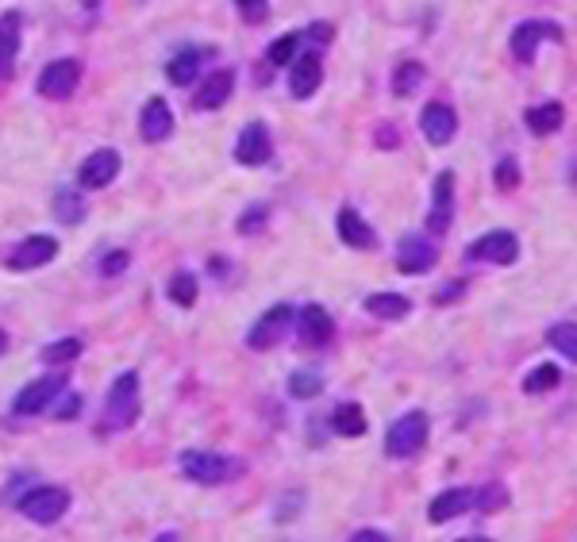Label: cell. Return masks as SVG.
<instances>
[{"label":"cell","mask_w":577,"mask_h":542,"mask_svg":"<svg viewBox=\"0 0 577 542\" xmlns=\"http://www.w3.org/2000/svg\"><path fill=\"white\" fill-rule=\"evenodd\" d=\"M547 339L566 362H577V323H554L547 331Z\"/></svg>","instance_id":"28"},{"label":"cell","mask_w":577,"mask_h":542,"mask_svg":"<svg viewBox=\"0 0 577 542\" xmlns=\"http://www.w3.org/2000/svg\"><path fill=\"white\" fill-rule=\"evenodd\" d=\"M139 135L147 143H166L174 135V112L162 97H151L143 104V116H139Z\"/></svg>","instance_id":"17"},{"label":"cell","mask_w":577,"mask_h":542,"mask_svg":"<svg viewBox=\"0 0 577 542\" xmlns=\"http://www.w3.org/2000/svg\"><path fill=\"white\" fill-rule=\"evenodd\" d=\"M8 350V335H4V327H0V354Z\"/></svg>","instance_id":"44"},{"label":"cell","mask_w":577,"mask_h":542,"mask_svg":"<svg viewBox=\"0 0 577 542\" xmlns=\"http://www.w3.org/2000/svg\"><path fill=\"white\" fill-rule=\"evenodd\" d=\"M347 542H389V539H385L381 531H354V535H351Z\"/></svg>","instance_id":"43"},{"label":"cell","mask_w":577,"mask_h":542,"mask_svg":"<svg viewBox=\"0 0 577 542\" xmlns=\"http://www.w3.org/2000/svg\"><path fill=\"white\" fill-rule=\"evenodd\" d=\"M474 542H489V539H474Z\"/></svg>","instance_id":"46"},{"label":"cell","mask_w":577,"mask_h":542,"mask_svg":"<svg viewBox=\"0 0 577 542\" xmlns=\"http://www.w3.org/2000/svg\"><path fill=\"white\" fill-rule=\"evenodd\" d=\"M66 393V377L62 373H47V377H35V381H27L24 389L16 393V416H39V412H47L58 396Z\"/></svg>","instance_id":"5"},{"label":"cell","mask_w":577,"mask_h":542,"mask_svg":"<svg viewBox=\"0 0 577 542\" xmlns=\"http://www.w3.org/2000/svg\"><path fill=\"white\" fill-rule=\"evenodd\" d=\"M54 216H58V223H81L85 220V200L77 197L74 189H58L54 193Z\"/></svg>","instance_id":"27"},{"label":"cell","mask_w":577,"mask_h":542,"mask_svg":"<svg viewBox=\"0 0 577 542\" xmlns=\"http://www.w3.org/2000/svg\"><path fill=\"white\" fill-rule=\"evenodd\" d=\"M201 62H204V50L197 47H185V50H177L174 58L166 62V77L174 81V85H193L197 81V74H201Z\"/></svg>","instance_id":"23"},{"label":"cell","mask_w":577,"mask_h":542,"mask_svg":"<svg viewBox=\"0 0 577 542\" xmlns=\"http://www.w3.org/2000/svg\"><path fill=\"white\" fill-rule=\"evenodd\" d=\"M420 131H424V139L431 147H447L454 139V131H458V116H454L451 104L431 100L424 112H420Z\"/></svg>","instance_id":"12"},{"label":"cell","mask_w":577,"mask_h":542,"mask_svg":"<svg viewBox=\"0 0 577 542\" xmlns=\"http://www.w3.org/2000/svg\"><path fill=\"white\" fill-rule=\"evenodd\" d=\"M270 220V208L266 204H251L243 216H239V235H254V231H262Z\"/></svg>","instance_id":"35"},{"label":"cell","mask_w":577,"mask_h":542,"mask_svg":"<svg viewBox=\"0 0 577 542\" xmlns=\"http://www.w3.org/2000/svg\"><path fill=\"white\" fill-rule=\"evenodd\" d=\"M504 500H508V493H504L501 485H481V489H477V508H485V512L501 508Z\"/></svg>","instance_id":"38"},{"label":"cell","mask_w":577,"mask_h":542,"mask_svg":"<svg viewBox=\"0 0 577 542\" xmlns=\"http://www.w3.org/2000/svg\"><path fill=\"white\" fill-rule=\"evenodd\" d=\"M77 81H81V62H74V58H58L51 66H43V74H39V93L51 100H66V97H74Z\"/></svg>","instance_id":"8"},{"label":"cell","mask_w":577,"mask_h":542,"mask_svg":"<svg viewBox=\"0 0 577 542\" xmlns=\"http://www.w3.org/2000/svg\"><path fill=\"white\" fill-rule=\"evenodd\" d=\"M170 300H174L177 308H193L197 304V277L189 270H177L170 277Z\"/></svg>","instance_id":"29"},{"label":"cell","mask_w":577,"mask_h":542,"mask_svg":"<svg viewBox=\"0 0 577 542\" xmlns=\"http://www.w3.org/2000/svg\"><path fill=\"white\" fill-rule=\"evenodd\" d=\"M235 8L243 12L247 24H262L270 16V0H235Z\"/></svg>","instance_id":"37"},{"label":"cell","mask_w":577,"mask_h":542,"mask_svg":"<svg viewBox=\"0 0 577 542\" xmlns=\"http://www.w3.org/2000/svg\"><path fill=\"white\" fill-rule=\"evenodd\" d=\"M297 331H301L304 346H327L331 335H335V323H331V316H327L320 304H308V308H301V316H297Z\"/></svg>","instance_id":"20"},{"label":"cell","mask_w":577,"mask_h":542,"mask_svg":"<svg viewBox=\"0 0 577 542\" xmlns=\"http://www.w3.org/2000/svg\"><path fill=\"white\" fill-rule=\"evenodd\" d=\"M297 47H301V35H297V31H289V35L274 39L270 50H266L270 66H293V62H297Z\"/></svg>","instance_id":"30"},{"label":"cell","mask_w":577,"mask_h":542,"mask_svg":"<svg viewBox=\"0 0 577 542\" xmlns=\"http://www.w3.org/2000/svg\"><path fill=\"white\" fill-rule=\"evenodd\" d=\"M20 43H24V12H4L0 16V81L16 74V58H20Z\"/></svg>","instance_id":"13"},{"label":"cell","mask_w":577,"mask_h":542,"mask_svg":"<svg viewBox=\"0 0 577 542\" xmlns=\"http://www.w3.org/2000/svg\"><path fill=\"white\" fill-rule=\"evenodd\" d=\"M366 312L377 316V320H404L412 312V300L401 293H374L366 296Z\"/></svg>","instance_id":"24"},{"label":"cell","mask_w":577,"mask_h":542,"mask_svg":"<svg viewBox=\"0 0 577 542\" xmlns=\"http://www.w3.org/2000/svg\"><path fill=\"white\" fill-rule=\"evenodd\" d=\"M289 327H293V308H289V304H274V308L251 327L247 346H251V350H270V346H277L285 339Z\"/></svg>","instance_id":"10"},{"label":"cell","mask_w":577,"mask_h":542,"mask_svg":"<svg viewBox=\"0 0 577 542\" xmlns=\"http://www.w3.org/2000/svg\"><path fill=\"white\" fill-rule=\"evenodd\" d=\"M331 431H335V435H347V439L366 435V412H362L358 404H339V408L331 412Z\"/></svg>","instance_id":"26"},{"label":"cell","mask_w":577,"mask_h":542,"mask_svg":"<svg viewBox=\"0 0 577 542\" xmlns=\"http://www.w3.org/2000/svg\"><path fill=\"white\" fill-rule=\"evenodd\" d=\"M424 66L420 62H401L397 66V74H393V93L397 97H408V93H416L420 89V81H424Z\"/></svg>","instance_id":"31"},{"label":"cell","mask_w":577,"mask_h":542,"mask_svg":"<svg viewBox=\"0 0 577 542\" xmlns=\"http://www.w3.org/2000/svg\"><path fill=\"white\" fill-rule=\"evenodd\" d=\"M520 258V243L512 231H485L477 243L466 247V262H493V266H512Z\"/></svg>","instance_id":"6"},{"label":"cell","mask_w":577,"mask_h":542,"mask_svg":"<svg viewBox=\"0 0 577 542\" xmlns=\"http://www.w3.org/2000/svg\"><path fill=\"white\" fill-rule=\"evenodd\" d=\"M324 81V62H320V50H304L297 54V62L289 66V89L297 100H308Z\"/></svg>","instance_id":"15"},{"label":"cell","mask_w":577,"mask_h":542,"mask_svg":"<svg viewBox=\"0 0 577 542\" xmlns=\"http://www.w3.org/2000/svg\"><path fill=\"white\" fill-rule=\"evenodd\" d=\"M66 508H70V493L58 489V485H35V489L20 500V512H24L31 523H43V527L58 523V519L66 516Z\"/></svg>","instance_id":"4"},{"label":"cell","mask_w":577,"mask_h":542,"mask_svg":"<svg viewBox=\"0 0 577 542\" xmlns=\"http://www.w3.org/2000/svg\"><path fill=\"white\" fill-rule=\"evenodd\" d=\"M139 373L127 370L112 381L108 389V400H104V416H101V431H127L135 419H139Z\"/></svg>","instance_id":"1"},{"label":"cell","mask_w":577,"mask_h":542,"mask_svg":"<svg viewBox=\"0 0 577 542\" xmlns=\"http://www.w3.org/2000/svg\"><path fill=\"white\" fill-rule=\"evenodd\" d=\"M427 431H431L427 412H408V416H401L389 427V439H385L389 458H412V454H420L427 446Z\"/></svg>","instance_id":"3"},{"label":"cell","mask_w":577,"mask_h":542,"mask_svg":"<svg viewBox=\"0 0 577 542\" xmlns=\"http://www.w3.org/2000/svg\"><path fill=\"white\" fill-rule=\"evenodd\" d=\"M435 258H439V250H435L431 239L408 235V239H401V247H397V270L408 273V277H412V273H427L435 266Z\"/></svg>","instance_id":"16"},{"label":"cell","mask_w":577,"mask_h":542,"mask_svg":"<svg viewBox=\"0 0 577 542\" xmlns=\"http://www.w3.org/2000/svg\"><path fill=\"white\" fill-rule=\"evenodd\" d=\"M231 89H235V74H231V70H216L212 77H204V85H197L193 108H201V112H212V108L227 104Z\"/></svg>","instance_id":"21"},{"label":"cell","mask_w":577,"mask_h":542,"mask_svg":"<svg viewBox=\"0 0 577 542\" xmlns=\"http://www.w3.org/2000/svg\"><path fill=\"white\" fill-rule=\"evenodd\" d=\"M516 185H520V166H516V158L497 162V189H501V193H512Z\"/></svg>","instance_id":"36"},{"label":"cell","mask_w":577,"mask_h":542,"mask_svg":"<svg viewBox=\"0 0 577 542\" xmlns=\"http://www.w3.org/2000/svg\"><path fill=\"white\" fill-rule=\"evenodd\" d=\"M562 381V373H558V366H535V370L524 377V393H547V389H554Z\"/></svg>","instance_id":"33"},{"label":"cell","mask_w":577,"mask_h":542,"mask_svg":"<svg viewBox=\"0 0 577 542\" xmlns=\"http://www.w3.org/2000/svg\"><path fill=\"white\" fill-rule=\"evenodd\" d=\"M124 270H127V250H112V254L101 262L104 277H116V273H124Z\"/></svg>","instance_id":"39"},{"label":"cell","mask_w":577,"mask_h":542,"mask_svg":"<svg viewBox=\"0 0 577 542\" xmlns=\"http://www.w3.org/2000/svg\"><path fill=\"white\" fill-rule=\"evenodd\" d=\"M470 508H477V489H447V493H439L431 500L427 519H431V523H447V519L466 516Z\"/></svg>","instance_id":"19"},{"label":"cell","mask_w":577,"mask_h":542,"mask_svg":"<svg viewBox=\"0 0 577 542\" xmlns=\"http://www.w3.org/2000/svg\"><path fill=\"white\" fill-rule=\"evenodd\" d=\"M566 120V108L558 104V100H547V104H539V108H531L527 112V127L535 131V135H554L558 127Z\"/></svg>","instance_id":"25"},{"label":"cell","mask_w":577,"mask_h":542,"mask_svg":"<svg viewBox=\"0 0 577 542\" xmlns=\"http://www.w3.org/2000/svg\"><path fill=\"white\" fill-rule=\"evenodd\" d=\"M77 412H81V400H77L74 393H62L58 408H54V416H58V419H74Z\"/></svg>","instance_id":"40"},{"label":"cell","mask_w":577,"mask_h":542,"mask_svg":"<svg viewBox=\"0 0 577 542\" xmlns=\"http://www.w3.org/2000/svg\"><path fill=\"white\" fill-rule=\"evenodd\" d=\"M324 389V377L312 370H297L293 377H289V393L297 396V400H308V396H316Z\"/></svg>","instance_id":"34"},{"label":"cell","mask_w":577,"mask_h":542,"mask_svg":"<svg viewBox=\"0 0 577 542\" xmlns=\"http://www.w3.org/2000/svg\"><path fill=\"white\" fill-rule=\"evenodd\" d=\"M335 227H339V239H343L347 247H354V250H370L377 243L374 227L362 220L354 208H339V220H335Z\"/></svg>","instance_id":"22"},{"label":"cell","mask_w":577,"mask_h":542,"mask_svg":"<svg viewBox=\"0 0 577 542\" xmlns=\"http://www.w3.org/2000/svg\"><path fill=\"white\" fill-rule=\"evenodd\" d=\"M543 39H562V31L551 24V20H524V24H516L512 31V54H516V62H531L535 54H539V43Z\"/></svg>","instance_id":"14"},{"label":"cell","mask_w":577,"mask_h":542,"mask_svg":"<svg viewBox=\"0 0 577 542\" xmlns=\"http://www.w3.org/2000/svg\"><path fill=\"white\" fill-rule=\"evenodd\" d=\"M54 258H58V239H51V235H31V239H24V243L12 250L4 262H8V270L27 273V270L47 266V262H54Z\"/></svg>","instance_id":"9"},{"label":"cell","mask_w":577,"mask_h":542,"mask_svg":"<svg viewBox=\"0 0 577 542\" xmlns=\"http://www.w3.org/2000/svg\"><path fill=\"white\" fill-rule=\"evenodd\" d=\"M154 542H177V535H158Z\"/></svg>","instance_id":"45"},{"label":"cell","mask_w":577,"mask_h":542,"mask_svg":"<svg viewBox=\"0 0 577 542\" xmlns=\"http://www.w3.org/2000/svg\"><path fill=\"white\" fill-rule=\"evenodd\" d=\"M274 158V139H270V127L266 124H247L235 139V162L239 166H266Z\"/></svg>","instance_id":"7"},{"label":"cell","mask_w":577,"mask_h":542,"mask_svg":"<svg viewBox=\"0 0 577 542\" xmlns=\"http://www.w3.org/2000/svg\"><path fill=\"white\" fill-rule=\"evenodd\" d=\"M454 220V173H439L435 177V193H431V216H427V231L443 235Z\"/></svg>","instance_id":"18"},{"label":"cell","mask_w":577,"mask_h":542,"mask_svg":"<svg viewBox=\"0 0 577 542\" xmlns=\"http://www.w3.org/2000/svg\"><path fill=\"white\" fill-rule=\"evenodd\" d=\"M181 473L197 485H224L227 477H239L243 466L231 462L227 454H212V450H185L181 454Z\"/></svg>","instance_id":"2"},{"label":"cell","mask_w":577,"mask_h":542,"mask_svg":"<svg viewBox=\"0 0 577 542\" xmlns=\"http://www.w3.org/2000/svg\"><path fill=\"white\" fill-rule=\"evenodd\" d=\"M116 177H120V154L112 147L93 150V154L81 162V170H77L81 189H104V185H112Z\"/></svg>","instance_id":"11"},{"label":"cell","mask_w":577,"mask_h":542,"mask_svg":"<svg viewBox=\"0 0 577 542\" xmlns=\"http://www.w3.org/2000/svg\"><path fill=\"white\" fill-rule=\"evenodd\" d=\"M77 354H81V339H54L43 346V362H51V366H66Z\"/></svg>","instance_id":"32"},{"label":"cell","mask_w":577,"mask_h":542,"mask_svg":"<svg viewBox=\"0 0 577 542\" xmlns=\"http://www.w3.org/2000/svg\"><path fill=\"white\" fill-rule=\"evenodd\" d=\"M308 39H312V43H327V39H331V27L312 24V27H308Z\"/></svg>","instance_id":"42"},{"label":"cell","mask_w":577,"mask_h":542,"mask_svg":"<svg viewBox=\"0 0 577 542\" xmlns=\"http://www.w3.org/2000/svg\"><path fill=\"white\" fill-rule=\"evenodd\" d=\"M466 293V281H451V285H439L435 289V304H454V296Z\"/></svg>","instance_id":"41"}]
</instances>
